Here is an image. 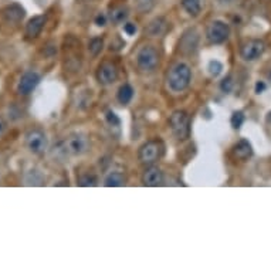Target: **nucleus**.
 <instances>
[{"label": "nucleus", "instance_id": "obj_11", "mask_svg": "<svg viewBox=\"0 0 271 271\" xmlns=\"http://www.w3.org/2000/svg\"><path fill=\"white\" fill-rule=\"evenodd\" d=\"M163 183V173L158 166L149 165V168L145 169L142 175V185L148 187H156Z\"/></svg>", "mask_w": 271, "mask_h": 271}, {"label": "nucleus", "instance_id": "obj_27", "mask_svg": "<svg viewBox=\"0 0 271 271\" xmlns=\"http://www.w3.org/2000/svg\"><path fill=\"white\" fill-rule=\"evenodd\" d=\"M107 119H108V122L112 125V126H114V125H119V122H121L119 118H118L114 112H111V111L107 112Z\"/></svg>", "mask_w": 271, "mask_h": 271}, {"label": "nucleus", "instance_id": "obj_2", "mask_svg": "<svg viewBox=\"0 0 271 271\" xmlns=\"http://www.w3.org/2000/svg\"><path fill=\"white\" fill-rule=\"evenodd\" d=\"M88 149H90V140L84 133H73L57 147V151L62 156L83 155L88 152Z\"/></svg>", "mask_w": 271, "mask_h": 271}, {"label": "nucleus", "instance_id": "obj_24", "mask_svg": "<svg viewBox=\"0 0 271 271\" xmlns=\"http://www.w3.org/2000/svg\"><path fill=\"white\" fill-rule=\"evenodd\" d=\"M223 70V65L220 64L219 61H210L209 62V73L210 76H213V77H217L220 73Z\"/></svg>", "mask_w": 271, "mask_h": 271}, {"label": "nucleus", "instance_id": "obj_21", "mask_svg": "<svg viewBox=\"0 0 271 271\" xmlns=\"http://www.w3.org/2000/svg\"><path fill=\"white\" fill-rule=\"evenodd\" d=\"M102 47H104V41L100 37H95L90 41V44H88V50H90V53L93 57H97V55L100 54L101 50H102Z\"/></svg>", "mask_w": 271, "mask_h": 271}, {"label": "nucleus", "instance_id": "obj_14", "mask_svg": "<svg viewBox=\"0 0 271 271\" xmlns=\"http://www.w3.org/2000/svg\"><path fill=\"white\" fill-rule=\"evenodd\" d=\"M24 9L20 5H10L2 10V16L8 20L9 23H19L24 17Z\"/></svg>", "mask_w": 271, "mask_h": 271}, {"label": "nucleus", "instance_id": "obj_5", "mask_svg": "<svg viewBox=\"0 0 271 271\" xmlns=\"http://www.w3.org/2000/svg\"><path fill=\"white\" fill-rule=\"evenodd\" d=\"M163 144L161 141H148L140 148V161L144 165H154L162 156Z\"/></svg>", "mask_w": 271, "mask_h": 271}, {"label": "nucleus", "instance_id": "obj_31", "mask_svg": "<svg viewBox=\"0 0 271 271\" xmlns=\"http://www.w3.org/2000/svg\"><path fill=\"white\" fill-rule=\"evenodd\" d=\"M264 88H265V86H264V83H260V81H258V83L256 84V93L257 94L263 93Z\"/></svg>", "mask_w": 271, "mask_h": 271}, {"label": "nucleus", "instance_id": "obj_3", "mask_svg": "<svg viewBox=\"0 0 271 271\" xmlns=\"http://www.w3.org/2000/svg\"><path fill=\"white\" fill-rule=\"evenodd\" d=\"M169 125L178 140H186L190 133V119L186 111H175L169 118Z\"/></svg>", "mask_w": 271, "mask_h": 271}, {"label": "nucleus", "instance_id": "obj_7", "mask_svg": "<svg viewBox=\"0 0 271 271\" xmlns=\"http://www.w3.org/2000/svg\"><path fill=\"white\" fill-rule=\"evenodd\" d=\"M26 145H27L31 154H36V155L44 154L47 149L46 133L43 131H40V129L30 131L26 135Z\"/></svg>", "mask_w": 271, "mask_h": 271}, {"label": "nucleus", "instance_id": "obj_28", "mask_svg": "<svg viewBox=\"0 0 271 271\" xmlns=\"http://www.w3.org/2000/svg\"><path fill=\"white\" fill-rule=\"evenodd\" d=\"M124 30L128 36H133V34L137 33V26L133 23H126L124 26Z\"/></svg>", "mask_w": 271, "mask_h": 271}, {"label": "nucleus", "instance_id": "obj_20", "mask_svg": "<svg viewBox=\"0 0 271 271\" xmlns=\"http://www.w3.org/2000/svg\"><path fill=\"white\" fill-rule=\"evenodd\" d=\"M126 17H128V9L122 8V6L112 9V10H111V13H109V19H111V22L115 24L122 23Z\"/></svg>", "mask_w": 271, "mask_h": 271}, {"label": "nucleus", "instance_id": "obj_13", "mask_svg": "<svg viewBox=\"0 0 271 271\" xmlns=\"http://www.w3.org/2000/svg\"><path fill=\"white\" fill-rule=\"evenodd\" d=\"M44 24H46L44 16H34L29 20V23L26 24V36L29 39H37L41 30L44 29Z\"/></svg>", "mask_w": 271, "mask_h": 271}, {"label": "nucleus", "instance_id": "obj_9", "mask_svg": "<svg viewBox=\"0 0 271 271\" xmlns=\"http://www.w3.org/2000/svg\"><path fill=\"white\" fill-rule=\"evenodd\" d=\"M118 78V70H116L115 64L105 61L101 64L97 70V80L101 86H111L112 83H115Z\"/></svg>", "mask_w": 271, "mask_h": 271}, {"label": "nucleus", "instance_id": "obj_8", "mask_svg": "<svg viewBox=\"0 0 271 271\" xmlns=\"http://www.w3.org/2000/svg\"><path fill=\"white\" fill-rule=\"evenodd\" d=\"M265 50V44L261 40H248L247 43H244L240 50V54L243 60L246 61H254L257 58H260L263 55Z\"/></svg>", "mask_w": 271, "mask_h": 271}, {"label": "nucleus", "instance_id": "obj_12", "mask_svg": "<svg viewBox=\"0 0 271 271\" xmlns=\"http://www.w3.org/2000/svg\"><path fill=\"white\" fill-rule=\"evenodd\" d=\"M197 41H199V37H197V33L194 30L186 31L183 34V37L179 43V50L183 53V54H190L193 53L197 47Z\"/></svg>", "mask_w": 271, "mask_h": 271}, {"label": "nucleus", "instance_id": "obj_18", "mask_svg": "<svg viewBox=\"0 0 271 271\" xmlns=\"http://www.w3.org/2000/svg\"><path fill=\"white\" fill-rule=\"evenodd\" d=\"M116 98L118 101L121 102V104H129L131 100L133 98V88H132L129 84H124V86H121V88L118 90V94H116Z\"/></svg>", "mask_w": 271, "mask_h": 271}, {"label": "nucleus", "instance_id": "obj_23", "mask_svg": "<svg viewBox=\"0 0 271 271\" xmlns=\"http://www.w3.org/2000/svg\"><path fill=\"white\" fill-rule=\"evenodd\" d=\"M98 183V179L94 175H84L78 179V185L80 186H97Z\"/></svg>", "mask_w": 271, "mask_h": 271}, {"label": "nucleus", "instance_id": "obj_29", "mask_svg": "<svg viewBox=\"0 0 271 271\" xmlns=\"http://www.w3.org/2000/svg\"><path fill=\"white\" fill-rule=\"evenodd\" d=\"M105 22H107V19H105V16L104 15L97 16V19H95V23H97V26H105Z\"/></svg>", "mask_w": 271, "mask_h": 271}, {"label": "nucleus", "instance_id": "obj_22", "mask_svg": "<svg viewBox=\"0 0 271 271\" xmlns=\"http://www.w3.org/2000/svg\"><path fill=\"white\" fill-rule=\"evenodd\" d=\"M244 122V114L241 111H236L232 115V119H230V124L234 129H240L241 125Z\"/></svg>", "mask_w": 271, "mask_h": 271}, {"label": "nucleus", "instance_id": "obj_25", "mask_svg": "<svg viewBox=\"0 0 271 271\" xmlns=\"http://www.w3.org/2000/svg\"><path fill=\"white\" fill-rule=\"evenodd\" d=\"M154 5H155V0H138V8L141 12H149L154 8Z\"/></svg>", "mask_w": 271, "mask_h": 271}, {"label": "nucleus", "instance_id": "obj_17", "mask_svg": "<svg viewBox=\"0 0 271 271\" xmlns=\"http://www.w3.org/2000/svg\"><path fill=\"white\" fill-rule=\"evenodd\" d=\"M125 176L124 173H121V172H112V173H109L108 176L105 178L104 180V185L107 186V187H119V186H124L125 185Z\"/></svg>", "mask_w": 271, "mask_h": 271}, {"label": "nucleus", "instance_id": "obj_6", "mask_svg": "<svg viewBox=\"0 0 271 271\" xmlns=\"http://www.w3.org/2000/svg\"><path fill=\"white\" fill-rule=\"evenodd\" d=\"M229 34H230V29L229 26L222 22V20H215L208 26V30H206V36L208 40L213 44H222L225 43L226 40L229 39Z\"/></svg>", "mask_w": 271, "mask_h": 271}, {"label": "nucleus", "instance_id": "obj_16", "mask_svg": "<svg viewBox=\"0 0 271 271\" xmlns=\"http://www.w3.org/2000/svg\"><path fill=\"white\" fill-rule=\"evenodd\" d=\"M168 30V22L163 17H158L148 24L147 33L149 37H161Z\"/></svg>", "mask_w": 271, "mask_h": 271}, {"label": "nucleus", "instance_id": "obj_15", "mask_svg": "<svg viewBox=\"0 0 271 271\" xmlns=\"http://www.w3.org/2000/svg\"><path fill=\"white\" fill-rule=\"evenodd\" d=\"M233 155L236 159L246 161L250 156L253 155V148L251 144L247 140H240L234 147H233Z\"/></svg>", "mask_w": 271, "mask_h": 271}, {"label": "nucleus", "instance_id": "obj_1", "mask_svg": "<svg viewBox=\"0 0 271 271\" xmlns=\"http://www.w3.org/2000/svg\"><path fill=\"white\" fill-rule=\"evenodd\" d=\"M192 71L185 62H178L172 67L168 74V86L173 93H182L190 84Z\"/></svg>", "mask_w": 271, "mask_h": 271}, {"label": "nucleus", "instance_id": "obj_10", "mask_svg": "<svg viewBox=\"0 0 271 271\" xmlns=\"http://www.w3.org/2000/svg\"><path fill=\"white\" fill-rule=\"evenodd\" d=\"M40 83V76L36 71H27L24 73L19 84H17V91L19 94H23V95H29V94L36 90V87L39 86Z\"/></svg>", "mask_w": 271, "mask_h": 271}, {"label": "nucleus", "instance_id": "obj_4", "mask_svg": "<svg viewBox=\"0 0 271 271\" xmlns=\"http://www.w3.org/2000/svg\"><path fill=\"white\" fill-rule=\"evenodd\" d=\"M159 64V54L152 46H145L137 54V65L142 73H152Z\"/></svg>", "mask_w": 271, "mask_h": 271}, {"label": "nucleus", "instance_id": "obj_26", "mask_svg": "<svg viewBox=\"0 0 271 271\" xmlns=\"http://www.w3.org/2000/svg\"><path fill=\"white\" fill-rule=\"evenodd\" d=\"M220 88H222V91L223 93H230L233 90V78L232 77H226L223 81H222V84H220Z\"/></svg>", "mask_w": 271, "mask_h": 271}, {"label": "nucleus", "instance_id": "obj_19", "mask_svg": "<svg viewBox=\"0 0 271 271\" xmlns=\"http://www.w3.org/2000/svg\"><path fill=\"white\" fill-rule=\"evenodd\" d=\"M182 6L190 16H199L201 10V0H182Z\"/></svg>", "mask_w": 271, "mask_h": 271}, {"label": "nucleus", "instance_id": "obj_30", "mask_svg": "<svg viewBox=\"0 0 271 271\" xmlns=\"http://www.w3.org/2000/svg\"><path fill=\"white\" fill-rule=\"evenodd\" d=\"M6 132V122L0 118V138L3 137V133Z\"/></svg>", "mask_w": 271, "mask_h": 271}]
</instances>
